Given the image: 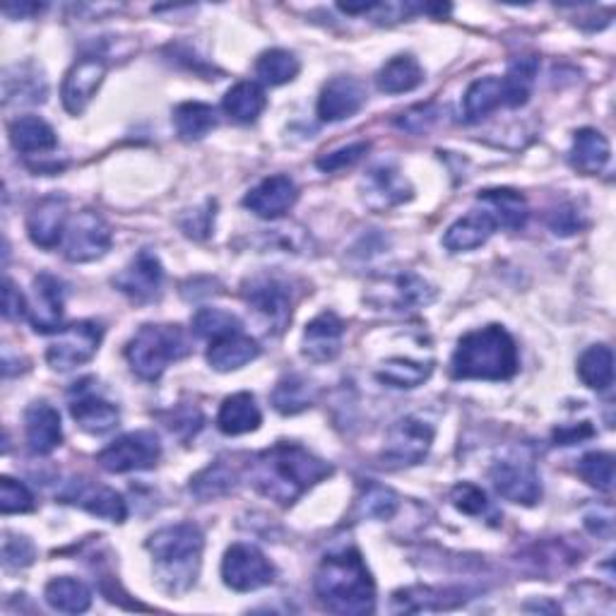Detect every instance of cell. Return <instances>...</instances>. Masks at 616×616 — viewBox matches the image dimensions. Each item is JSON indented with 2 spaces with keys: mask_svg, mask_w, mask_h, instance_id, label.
I'll return each instance as SVG.
<instances>
[{
  "mask_svg": "<svg viewBox=\"0 0 616 616\" xmlns=\"http://www.w3.org/2000/svg\"><path fill=\"white\" fill-rule=\"evenodd\" d=\"M248 472L251 484L265 499L292 506L318 482L333 475V465L299 443H275L253 458Z\"/></svg>",
  "mask_w": 616,
  "mask_h": 616,
  "instance_id": "cell-1",
  "label": "cell"
},
{
  "mask_svg": "<svg viewBox=\"0 0 616 616\" xmlns=\"http://www.w3.org/2000/svg\"><path fill=\"white\" fill-rule=\"evenodd\" d=\"M316 595L328 612L362 616L376 609V583L357 549L328 554L318 566Z\"/></svg>",
  "mask_w": 616,
  "mask_h": 616,
  "instance_id": "cell-2",
  "label": "cell"
},
{
  "mask_svg": "<svg viewBox=\"0 0 616 616\" xmlns=\"http://www.w3.org/2000/svg\"><path fill=\"white\" fill-rule=\"evenodd\" d=\"M518 347L506 328L487 325L458 342L450 374L458 381H508L518 374Z\"/></svg>",
  "mask_w": 616,
  "mask_h": 616,
  "instance_id": "cell-3",
  "label": "cell"
},
{
  "mask_svg": "<svg viewBox=\"0 0 616 616\" xmlns=\"http://www.w3.org/2000/svg\"><path fill=\"white\" fill-rule=\"evenodd\" d=\"M203 547V532L193 523L162 528L147 540V549L154 556L162 583L171 592H183L196 583Z\"/></svg>",
  "mask_w": 616,
  "mask_h": 616,
  "instance_id": "cell-4",
  "label": "cell"
},
{
  "mask_svg": "<svg viewBox=\"0 0 616 616\" xmlns=\"http://www.w3.org/2000/svg\"><path fill=\"white\" fill-rule=\"evenodd\" d=\"M191 354V345L181 325H142L128 342L126 359L142 381H159L169 364L181 362Z\"/></svg>",
  "mask_w": 616,
  "mask_h": 616,
  "instance_id": "cell-5",
  "label": "cell"
},
{
  "mask_svg": "<svg viewBox=\"0 0 616 616\" xmlns=\"http://www.w3.org/2000/svg\"><path fill=\"white\" fill-rule=\"evenodd\" d=\"M436 299V289L424 277L414 275V272H398V275L378 277L369 294H366V304H371L378 311H393V313H410L417 308L429 306Z\"/></svg>",
  "mask_w": 616,
  "mask_h": 616,
  "instance_id": "cell-6",
  "label": "cell"
},
{
  "mask_svg": "<svg viewBox=\"0 0 616 616\" xmlns=\"http://www.w3.org/2000/svg\"><path fill=\"white\" fill-rule=\"evenodd\" d=\"M434 426L419 417H402L386 434L381 458L388 467H412L424 462L434 443Z\"/></svg>",
  "mask_w": 616,
  "mask_h": 616,
  "instance_id": "cell-7",
  "label": "cell"
},
{
  "mask_svg": "<svg viewBox=\"0 0 616 616\" xmlns=\"http://www.w3.org/2000/svg\"><path fill=\"white\" fill-rule=\"evenodd\" d=\"M162 458V443L154 431H133L114 443L106 446L97 455V462L114 475H126V472L152 470Z\"/></svg>",
  "mask_w": 616,
  "mask_h": 616,
  "instance_id": "cell-8",
  "label": "cell"
},
{
  "mask_svg": "<svg viewBox=\"0 0 616 616\" xmlns=\"http://www.w3.org/2000/svg\"><path fill=\"white\" fill-rule=\"evenodd\" d=\"M102 337V323L78 321L58 330V337L51 342V347L46 350V362H49V366L56 371H73L97 354Z\"/></svg>",
  "mask_w": 616,
  "mask_h": 616,
  "instance_id": "cell-9",
  "label": "cell"
},
{
  "mask_svg": "<svg viewBox=\"0 0 616 616\" xmlns=\"http://www.w3.org/2000/svg\"><path fill=\"white\" fill-rule=\"evenodd\" d=\"M222 578L236 592H253L275 583V566L253 544H232L224 554Z\"/></svg>",
  "mask_w": 616,
  "mask_h": 616,
  "instance_id": "cell-10",
  "label": "cell"
},
{
  "mask_svg": "<svg viewBox=\"0 0 616 616\" xmlns=\"http://www.w3.org/2000/svg\"><path fill=\"white\" fill-rule=\"evenodd\" d=\"M111 241L114 236L104 217L92 210H82L66 229V258L73 263H92L106 256Z\"/></svg>",
  "mask_w": 616,
  "mask_h": 616,
  "instance_id": "cell-11",
  "label": "cell"
},
{
  "mask_svg": "<svg viewBox=\"0 0 616 616\" xmlns=\"http://www.w3.org/2000/svg\"><path fill=\"white\" fill-rule=\"evenodd\" d=\"M494 489L506 501L520 506H535L542 499V482L535 470V462L523 458H504L491 467Z\"/></svg>",
  "mask_w": 616,
  "mask_h": 616,
  "instance_id": "cell-12",
  "label": "cell"
},
{
  "mask_svg": "<svg viewBox=\"0 0 616 616\" xmlns=\"http://www.w3.org/2000/svg\"><path fill=\"white\" fill-rule=\"evenodd\" d=\"M244 299L256 308L260 316H265L272 328L280 330L292 318V292L289 284L275 275H256L244 282Z\"/></svg>",
  "mask_w": 616,
  "mask_h": 616,
  "instance_id": "cell-13",
  "label": "cell"
},
{
  "mask_svg": "<svg viewBox=\"0 0 616 616\" xmlns=\"http://www.w3.org/2000/svg\"><path fill=\"white\" fill-rule=\"evenodd\" d=\"M106 70H109V63L97 54L82 56L70 66L61 87V99L68 114L78 116L87 109V104L94 99L102 80L106 78Z\"/></svg>",
  "mask_w": 616,
  "mask_h": 616,
  "instance_id": "cell-14",
  "label": "cell"
},
{
  "mask_svg": "<svg viewBox=\"0 0 616 616\" xmlns=\"http://www.w3.org/2000/svg\"><path fill=\"white\" fill-rule=\"evenodd\" d=\"M58 499L63 504H73L85 508L87 513L111 520V523H123L128 518V506L123 501V496L116 489L102 487L97 482L90 479H73L66 484V489L58 494Z\"/></svg>",
  "mask_w": 616,
  "mask_h": 616,
  "instance_id": "cell-15",
  "label": "cell"
},
{
  "mask_svg": "<svg viewBox=\"0 0 616 616\" xmlns=\"http://www.w3.org/2000/svg\"><path fill=\"white\" fill-rule=\"evenodd\" d=\"M162 282H164V270L159 258L145 248V251H140L133 258V263L118 272L114 277V287L126 294L128 299H133L135 304H147L159 296Z\"/></svg>",
  "mask_w": 616,
  "mask_h": 616,
  "instance_id": "cell-16",
  "label": "cell"
},
{
  "mask_svg": "<svg viewBox=\"0 0 616 616\" xmlns=\"http://www.w3.org/2000/svg\"><path fill=\"white\" fill-rule=\"evenodd\" d=\"M366 102V90L357 78L350 75H337L330 82H325V87L318 97V116L325 123H337L352 118L357 114Z\"/></svg>",
  "mask_w": 616,
  "mask_h": 616,
  "instance_id": "cell-17",
  "label": "cell"
},
{
  "mask_svg": "<svg viewBox=\"0 0 616 616\" xmlns=\"http://www.w3.org/2000/svg\"><path fill=\"white\" fill-rule=\"evenodd\" d=\"M296 200H299V188H296V183L289 176L275 174L251 188V193L244 198V205L258 217L277 220L284 212L294 208Z\"/></svg>",
  "mask_w": 616,
  "mask_h": 616,
  "instance_id": "cell-18",
  "label": "cell"
},
{
  "mask_svg": "<svg viewBox=\"0 0 616 616\" xmlns=\"http://www.w3.org/2000/svg\"><path fill=\"white\" fill-rule=\"evenodd\" d=\"M63 282L49 275V272H42V275L34 280V299L29 306V321L37 333H56V330H63Z\"/></svg>",
  "mask_w": 616,
  "mask_h": 616,
  "instance_id": "cell-19",
  "label": "cell"
},
{
  "mask_svg": "<svg viewBox=\"0 0 616 616\" xmlns=\"http://www.w3.org/2000/svg\"><path fill=\"white\" fill-rule=\"evenodd\" d=\"M66 222H68V200L63 196H46L39 200L27 217V232L29 239L39 248L51 251L66 236Z\"/></svg>",
  "mask_w": 616,
  "mask_h": 616,
  "instance_id": "cell-20",
  "label": "cell"
},
{
  "mask_svg": "<svg viewBox=\"0 0 616 616\" xmlns=\"http://www.w3.org/2000/svg\"><path fill=\"white\" fill-rule=\"evenodd\" d=\"M364 203L371 210H390L412 198V186L393 164H381L364 176Z\"/></svg>",
  "mask_w": 616,
  "mask_h": 616,
  "instance_id": "cell-21",
  "label": "cell"
},
{
  "mask_svg": "<svg viewBox=\"0 0 616 616\" xmlns=\"http://www.w3.org/2000/svg\"><path fill=\"white\" fill-rule=\"evenodd\" d=\"M342 337H345V323L333 311H325L304 330V357L316 364H325L337 359L342 352Z\"/></svg>",
  "mask_w": 616,
  "mask_h": 616,
  "instance_id": "cell-22",
  "label": "cell"
},
{
  "mask_svg": "<svg viewBox=\"0 0 616 616\" xmlns=\"http://www.w3.org/2000/svg\"><path fill=\"white\" fill-rule=\"evenodd\" d=\"M75 393L78 398L70 402V414H73V419L80 424L82 431L102 436L116 429L118 422H121V412H118L114 402L99 398L85 386L75 388Z\"/></svg>",
  "mask_w": 616,
  "mask_h": 616,
  "instance_id": "cell-23",
  "label": "cell"
},
{
  "mask_svg": "<svg viewBox=\"0 0 616 616\" xmlns=\"http://www.w3.org/2000/svg\"><path fill=\"white\" fill-rule=\"evenodd\" d=\"M25 436L34 455H49L63 443L61 414L49 402H34L25 412Z\"/></svg>",
  "mask_w": 616,
  "mask_h": 616,
  "instance_id": "cell-24",
  "label": "cell"
},
{
  "mask_svg": "<svg viewBox=\"0 0 616 616\" xmlns=\"http://www.w3.org/2000/svg\"><path fill=\"white\" fill-rule=\"evenodd\" d=\"M482 210L494 220L496 227L523 229L528 222V203L513 188H489L477 196Z\"/></svg>",
  "mask_w": 616,
  "mask_h": 616,
  "instance_id": "cell-25",
  "label": "cell"
},
{
  "mask_svg": "<svg viewBox=\"0 0 616 616\" xmlns=\"http://www.w3.org/2000/svg\"><path fill=\"white\" fill-rule=\"evenodd\" d=\"M496 229L494 220L484 210H472L470 215L458 220L453 227H448L443 236V246L448 251L462 253V251H475V248L484 246Z\"/></svg>",
  "mask_w": 616,
  "mask_h": 616,
  "instance_id": "cell-26",
  "label": "cell"
},
{
  "mask_svg": "<svg viewBox=\"0 0 616 616\" xmlns=\"http://www.w3.org/2000/svg\"><path fill=\"white\" fill-rule=\"evenodd\" d=\"M263 414L256 405V398L251 393H236L222 402L217 414V429L227 436H244L256 431Z\"/></svg>",
  "mask_w": 616,
  "mask_h": 616,
  "instance_id": "cell-27",
  "label": "cell"
},
{
  "mask_svg": "<svg viewBox=\"0 0 616 616\" xmlns=\"http://www.w3.org/2000/svg\"><path fill=\"white\" fill-rule=\"evenodd\" d=\"M258 354L260 347L253 337H248L244 333H234L222 340H215V345L208 350V362L215 371L227 374L251 364Z\"/></svg>",
  "mask_w": 616,
  "mask_h": 616,
  "instance_id": "cell-28",
  "label": "cell"
},
{
  "mask_svg": "<svg viewBox=\"0 0 616 616\" xmlns=\"http://www.w3.org/2000/svg\"><path fill=\"white\" fill-rule=\"evenodd\" d=\"M609 140L604 138L595 128H583L573 135V150H571V164L573 169L595 176L600 174L609 162Z\"/></svg>",
  "mask_w": 616,
  "mask_h": 616,
  "instance_id": "cell-29",
  "label": "cell"
},
{
  "mask_svg": "<svg viewBox=\"0 0 616 616\" xmlns=\"http://www.w3.org/2000/svg\"><path fill=\"white\" fill-rule=\"evenodd\" d=\"M540 73V58L537 56H518L508 66V73L501 80V92H504V104L518 109L525 106L532 90H535V80Z\"/></svg>",
  "mask_w": 616,
  "mask_h": 616,
  "instance_id": "cell-30",
  "label": "cell"
},
{
  "mask_svg": "<svg viewBox=\"0 0 616 616\" xmlns=\"http://www.w3.org/2000/svg\"><path fill=\"white\" fill-rule=\"evenodd\" d=\"M10 142L22 154L51 152L58 145L54 128L39 116H22L10 123Z\"/></svg>",
  "mask_w": 616,
  "mask_h": 616,
  "instance_id": "cell-31",
  "label": "cell"
},
{
  "mask_svg": "<svg viewBox=\"0 0 616 616\" xmlns=\"http://www.w3.org/2000/svg\"><path fill=\"white\" fill-rule=\"evenodd\" d=\"M465 602L460 590H434V588H407L395 592L393 612H438L453 609Z\"/></svg>",
  "mask_w": 616,
  "mask_h": 616,
  "instance_id": "cell-32",
  "label": "cell"
},
{
  "mask_svg": "<svg viewBox=\"0 0 616 616\" xmlns=\"http://www.w3.org/2000/svg\"><path fill=\"white\" fill-rule=\"evenodd\" d=\"M424 82V70L414 56H395L378 70L376 87L383 94H405Z\"/></svg>",
  "mask_w": 616,
  "mask_h": 616,
  "instance_id": "cell-33",
  "label": "cell"
},
{
  "mask_svg": "<svg viewBox=\"0 0 616 616\" xmlns=\"http://www.w3.org/2000/svg\"><path fill=\"white\" fill-rule=\"evenodd\" d=\"M46 602L51 604L56 612L63 614H82L90 609L92 604V592L90 588L75 578H54L44 590Z\"/></svg>",
  "mask_w": 616,
  "mask_h": 616,
  "instance_id": "cell-34",
  "label": "cell"
},
{
  "mask_svg": "<svg viewBox=\"0 0 616 616\" xmlns=\"http://www.w3.org/2000/svg\"><path fill=\"white\" fill-rule=\"evenodd\" d=\"M316 390L299 374H287L282 376L275 390H272V407L280 414H299L313 405Z\"/></svg>",
  "mask_w": 616,
  "mask_h": 616,
  "instance_id": "cell-35",
  "label": "cell"
},
{
  "mask_svg": "<svg viewBox=\"0 0 616 616\" xmlns=\"http://www.w3.org/2000/svg\"><path fill=\"white\" fill-rule=\"evenodd\" d=\"M224 111H227L234 121L239 123H253L256 118L265 111L268 99L265 92L260 90L256 82H239L227 94H224Z\"/></svg>",
  "mask_w": 616,
  "mask_h": 616,
  "instance_id": "cell-36",
  "label": "cell"
},
{
  "mask_svg": "<svg viewBox=\"0 0 616 616\" xmlns=\"http://www.w3.org/2000/svg\"><path fill=\"white\" fill-rule=\"evenodd\" d=\"M504 104L501 80L499 78H479L470 85L465 92V121L479 123L482 118H487L491 111L499 109Z\"/></svg>",
  "mask_w": 616,
  "mask_h": 616,
  "instance_id": "cell-37",
  "label": "cell"
},
{
  "mask_svg": "<svg viewBox=\"0 0 616 616\" xmlns=\"http://www.w3.org/2000/svg\"><path fill=\"white\" fill-rule=\"evenodd\" d=\"M236 484V470L229 462L217 460L191 479V494L200 501H215L227 496Z\"/></svg>",
  "mask_w": 616,
  "mask_h": 616,
  "instance_id": "cell-38",
  "label": "cell"
},
{
  "mask_svg": "<svg viewBox=\"0 0 616 616\" xmlns=\"http://www.w3.org/2000/svg\"><path fill=\"white\" fill-rule=\"evenodd\" d=\"M578 376L592 390H607L614 383V354L607 345H592L578 359Z\"/></svg>",
  "mask_w": 616,
  "mask_h": 616,
  "instance_id": "cell-39",
  "label": "cell"
},
{
  "mask_svg": "<svg viewBox=\"0 0 616 616\" xmlns=\"http://www.w3.org/2000/svg\"><path fill=\"white\" fill-rule=\"evenodd\" d=\"M174 123L183 140H203L217 128V111L203 102H186L174 114Z\"/></svg>",
  "mask_w": 616,
  "mask_h": 616,
  "instance_id": "cell-40",
  "label": "cell"
},
{
  "mask_svg": "<svg viewBox=\"0 0 616 616\" xmlns=\"http://www.w3.org/2000/svg\"><path fill=\"white\" fill-rule=\"evenodd\" d=\"M299 58H296L292 51L284 49H270L263 56L258 58L256 63V73L258 78L265 82L270 87H280L287 85L296 75H299Z\"/></svg>",
  "mask_w": 616,
  "mask_h": 616,
  "instance_id": "cell-41",
  "label": "cell"
},
{
  "mask_svg": "<svg viewBox=\"0 0 616 616\" xmlns=\"http://www.w3.org/2000/svg\"><path fill=\"white\" fill-rule=\"evenodd\" d=\"M431 364L412 359H390L383 364V369L376 374V378L390 388H417L431 376Z\"/></svg>",
  "mask_w": 616,
  "mask_h": 616,
  "instance_id": "cell-42",
  "label": "cell"
},
{
  "mask_svg": "<svg viewBox=\"0 0 616 616\" xmlns=\"http://www.w3.org/2000/svg\"><path fill=\"white\" fill-rule=\"evenodd\" d=\"M193 333L203 340H222L241 333V321L222 308H200L193 316Z\"/></svg>",
  "mask_w": 616,
  "mask_h": 616,
  "instance_id": "cell-43",
  "label": "cell"
},
{
  "mask_svg": "<svg viewBox=\"0 0 616 616\" xmlns=\"http://www.w3.org/2000/svg\"><path fill=\"white\" fill-rule=\"evenodd\" d=\"M359 508H362L364 518L390 520L398 513L400 499H398V494L390 491L388 487H381V484H369L362 496Z\"/></svg>",
  "mask_w": 616,
  "mask_h": 616,
  "instance_id": "cell-44",
  "label": "cell"
},
{
  "mask_svg": "<svg viewBox=\"0 0 616 616\" xmlns=\"http://www.w3.org/2000/svg\"><path fill=\"white\" fill-rule=\"evenodd\" d=\"M578 475L583 477L590 487L600 491H612L614 487V458L609 453H588L578 465Z\"/></svg>",
  "mask_w": 616,
  "mask_h": 616,
  "instance_id": "cell-45",
  "label": "cell"
},
{
  "mask_svg": "<svg viewBox=\"0 0 616 616\" xmlns=\"http://www.w3.org/2000/svg\"><path fill=\"white\" fill-rule=\"evenodd\" d=\"M32 508H34V496L27 489V484H22L13 477L0 479V511L10 516V513H29Z\"/></svg>",
  "mask_w": 616,
  "mask_h": 616,
  "instance_id": "cell-46",
  "label": "cell"
},
{
  "mask_svg": "<svg viewBox=\"0 0 616 616\" xmlns=\"http://www.w3.org/2000/svg\"><path fill=\"white\" fill-rule=\"evenodd\" d=\"M450 501H453L458 511L467 513V516H489V513H494L487 494H484L479 487H475V484H470V482L458 484V487L450 491Z\"/></svg>",
  "mask_w": 616,
  "mask_h": 616,
  "instance_id": "cell-47",
  "label": "cell"
},
{
  "mask_svg": "<svg viewBox=\"0 0 616 616\" xmlns=\"http://www.w3.org/2000/svg\"><path fill=\"white\" fill-rule=\"evenodd\" d=\"M13 97H17L20 102L27 104H37L44 102L46 97V82L42 75H22L20 80L15 78H5V99L13 102Z\"/></svg>",
  "mask_w": 616,
  "mask_h": 616,
  "instance_id": "cell-48",
  "label": "cell"
},
{
  "mask_svg": "<svg viewBox=\"0 0 616 616\" xmlns=\"http://www.w3.org/2000/svg\"><path fill=\"white\" fill-rule=\"evenodd\" d=\"M369 152V142H354V145H347L342 150H335L330 154H323V157H318V169L321 171H342L352 167V164H357L364 154Z\"/></svg>",
  "mask_w": 616,
  "mask_h": 616,
  "instance_id": "cell-49",
  "label": "cell"
},
{
  "mask_svg": "<svg viewBox=\"0 0 616 616\" xmlns=\"http://www.w3.org/2000/svg\"><path fill=\"white\" fill-rule=\"evenodd\" d=\"M34 544L27 537L17 535H5L3 540V566L8 571H20L27 568L34 561Z\"/></svg>",
  "mask_w": 616,
  "mask_h": 616,
  "instance_id": "cell-50",
  "label": "cell"
},
{
  "mask_svg": "<svg viewBox=\"0 0 616 616\" xmlns=\"http://www.w3.org/2000/svg\"><path fill=\"white\" fill-rule=\"evenodd\" d=\"M215 203L208 200L203 208H196L188 212V215L181 220V229L186 236H191V239L203 241L208 239V234L212 232V220H215Z\"/></svg>",
  "mask_w": 616,
  "mask_h": 616,
  "instance_id": "cell-51",
  "label": "cell"
},
{
  "mask_svg": "<svg viewBox=\"0 0 616 616\" xmlns=\"http://www.w3.org/2000/svg\"><path fill=\"white\" fill-rule=\"evenodd\" d=\"M436 116H438V111H436L434 104H419V106H414V109L398 116L395 123H398V128L407 130V133H412V135H422L434 126Z\"/></svg>",
  "mask_w": 616,
  "mask_h": 616,
  "instance_id": "cell-52",
  "label": "cell"
},
{
  "mask_svg": "<svg viewBox=\"0 0 616 616\" xmlns=\"http://www.w3.org/2000/svg\"><path fill=\"white\" fill-rule=\"evenodd\" d=\"M167 426L181 438H191L200 431V426H203V414L196 407H176L167 419Z\"/></svg>",
  "mask_w": 616,
  "mask_h": 616,
  "instance_id": "cell-53",
  "label": "cell"
},
{
  "mask_svg": "<svg viewBox=\"0 0 616 616\" xmlns=\"http://www.w3.org/2000/svg\"><path fill=\"white\" fill-rule=\"evenodd\" d=\"M3 316L8 321H22V318L29 316V306L25 301V296L15 287L13 280H5L3 284Z\"/></svg>",
  "mask_w": 616,
  "mask_h": 616,
  "instance_id": "cell-54",
  "label": "cell"
},
{
  "mask_svg": "<svg viewBox=\"0 0 616 616\" xmlns=\"http://www.w3.org/2000/svg\"><path fill=\"white\" fill-rule=\"evenodd\" d=\"M549 227H552L554 234L571 236V234H576L580 227H583V222H580L578 212H576L573 208H559L556 212H552Z\"/></svg>",
  "mask_w": 616,
  "mask_h": 616,
  "instance_id": "cell-55",
  "label": "cell"
},
{
  "mask_svg": "<svg viewBox=\"0 0 616 616\" xmlns=\"http://www.w3.org/2000/svg\"><path fill=\"white\" fill-rule=\"evenodd\" d=\"M585 528L592 532V535H597V537H612V532H614L612 506L595 508V511L588 513L585 516Z\"/></svg>",
  "mask_w": 616,
  "mask_h": 616,
  "instance_id": "cell-56",
  "label": "cell"
},
{
  "mask_svg": "<svg viewBox=\"0 0 616 616\" xmlns=\"http://www.w3.org/2000/svg\"><path fill=\"white\" fill-rule=\"evenodd\" d=\"M592 436V429L588 424H580V426H571V429H561V431H556L554 438L559 441L561 446H571V443H578V441H583V438ZM556 443V446H559Z\"/></svg>",
  "mask_w": 616,
  "mask_h": 616,
  "instance_id": "cell-57",
  "label": "cell"
}]
</instances>
